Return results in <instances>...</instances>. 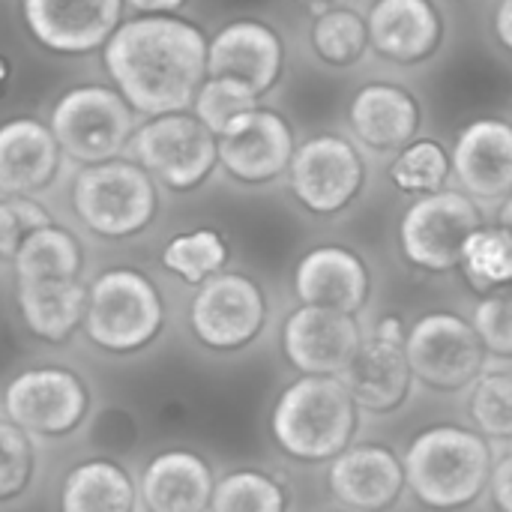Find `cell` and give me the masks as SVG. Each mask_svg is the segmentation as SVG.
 Here are the masks:
<instances>
[{"label": "cell", "mask_w": 512, "mask_h": 512, "mask_svg": "<svg viewBox=\"0 0 512 512\" xmlns=\"http://www.w3.org/2000/svg\"><path fill=\"white\" fill-rule=\"evenodd\" d=\"M210 36L183 15L126 18L105 42L102 69L138 117L189 111L207 78Z\"/></svg>", "instance_id": "obj_1"}, {"label": "cell", "mask_w": 512, "mask_h": 512, "mask_svg": "<svg viewBox=\"0 0 512 512\" xmlns=\"http://www.w3.org/2000/svg\"><path fill=\"white\" fill-rule=\"evenodd\" d=\"M270 426L291 459L327 462L348 450L357 429V405L342 378L306 375L285 387Z\"/></svg>", "instance_id": "obj_2"}, {"label": "cell", "mask_w": 512, "mask_h": 512, "mask_svg": "<svg viewBox=\"0 0 512 512\" xmlns=\"http://www.w3.org/2000/svg\"><path fill=\"white\" fill-rule=\"evenodd\" d=\"M405 483L432 510L474 504L492 477V450L483 435L459 426H435L417 435L405 453Z\"/></svg>", "instance_id": "obj_3"}, {"label": "cell", "mask_w": 512, "mask_h": 512, "mask_svg": "<svg viewBox=\"0 0 512 512\" xmlns=\"http://www.w3.org/2000/svg\"><path fill=\"white\" fill-rule=\"evenodd\" d=\"M75 219L102 240H132L159 216V183L132 159L81 165L69 186Z\"/></svg>", "instance_id": "obj_4"}, {"label": "cell", "mask_w": 512, "mask_h": 512, "mask_svg": "<svg viewBox=\"0 0 512 512\" xmlns=\"http://www.w3.org/2000/svg\"><path fill=\"white\" fill-rule=\"evenodd\" d=\"M165 303L159 285L138 267H108L87 288L84 336L105 354L129 357L159 339Z\"/></svg>", "instance_id": "obj_5"}, {"label": "cell", "mask_w": 512, "mask_h": 512, "mask_svg": "<svg viewBox=\"0 0 512 512\" xmlns=\"http://www.w3.org/2000/svg\"><path fill=\"white\" fill-rule=\"evenodd\" d=\"M48 126L66 159L96 165L129 153L138 114L111 84L84 81L66 87L48 108Z\"/></svg>", "instance_id": "obj_6"}, {"label": "cell", "mask_w": 512, "mask_h": 512, "mask_svg": "<svg viewBox=\"0 0 512 512\" xmlns=\"http://www.w3.org/2000/svg\"><path fill=\"white\" fill-rule=\"evenodd\" d=\"M129 156L162 189L195 192L219 168V138L192 111H171L138 123Z\"/></svg>", "instance_id": "obj_7"}, {"label": "cell", "mask_w": 512, "mask_h": 512, "mask_svg": "<svg viewBox=\"0 0 512 512\" xmlns=\"http://www.w3.org/2000/svg\"><path fill=\"white\" fill-rule=\"evenodd\" d=\"M90 390L69 366H33L18 372L3 390L6 420L27 435L66 438L90 414Z\"/></svg>", "instance_id": "obj_8"}, {"label": "cell", "mask_w": 512, "mask_h": 512, "mask_svg": "<svg viewBox=\"0 0 512 512\" xmlns=\"http://www.w3.org/2000/svg\"><path fill=\"white\" fill-rule=\"evenodd\" d=\"M477 228H483V216L471 195L441 189L420 195L408 207L399 225V240L411 264L432 273H447L462 267L465 243Z\"/></svg>", "instance_id": "obj_9"}, {"label": "cell", "mask_w": 512, "mask_h": 512, "mask_svg": "<svg viewBox=\"0 0 512 512\" xmlns=\"http://www.w3.org/2000/svg\"><path fill=\"white\" fill-rule=\"evenodd\" d=\"M288 183L309 213L333 216L360 195L366 183V162L348 138L321 132L297 144Z\"/></svg>", "instance_id": "obj_10"}, {"label": "cell", "mask_w": 512, "mask_h": 512, "mask_svg": "<svg viewBox=\"0 0 512 512\" xmlns=\"http://www.w3.org/2000/svg\"><path fill=\"white\" fill-rule=\"evenodd\" d=\"M18 15L42 51L87 57L126 21V0H18Z\"/></svg>", "instance_id": "obj_11"}, {"label": "cell", "mask_w": 512, "mask_h": 512, "mask_svg": "<svg viewBox=\"0 0 512 512\" xmlns=\"http://www.w3.org/2000/svg\"><path fill=\"white\" fill-rule=\"evenodd\" d=\"M405 354L411 372L435 390H459L477 381L486 363L474 324L450 312L420 318L405 339Z\"/></svg>", "instance_id": "obj_12"}, {"label": "cell", "mask_w": 512, "mask_h": 512, "mask_svg": "<svg viewBox=\"0 0 512 512\" xmlns=\"http://www.w3.org/2000/svg\"><path fill=\"white\" fill-rule=\"evenodd\" d=\"M267 303L258 282L243 273H216L189 306V327L210 351L246 348L264 327Z\"/></svg>", "instance_id": "obj_13"}, {"label": "cell", "mask_w": 512, "mask_h": 512, "mask_svg": "<svg viewBox=\"0 0 512 512\" xmlns=\"http://www.w3.org/2000/svg\"><path fill=\"white\" fill-rule=\"evenodd\" d=\"M297 141L294 126L276 108L258 105L219 135V168L237 183L264 186L288 174Z\"/></svg>", "instance_id": "obj_14"}, {"label": "cell", "mask_w": 512, "mask_h": 512, "mask_svg": "<svg viewBox=\"0 0 512 512\" xmlns=\"http://www.w3.org/2000/svg\"><path fill=\"white\" fill-rule=\"evenodd\" d=\"M282 69H285L282 33L255 15L231 18L210 36L207 75L237 78L255 96H264L279 84Z\"/></svg>", "instance_id": "obj_15"}, {"label": "cell", "mask_w": 512, "mask_h": 512, "mask_svg": "<svg viewBox=\"0 0 512 512\" xmlns=\"http://www.w3.org/2000/svg\"><path fill=\"white\" fill-rule=\"evenodd\" d=\"M360 342L354 315L324 306H303L291 312L282 330L285 357L303 375L339 378L357 357Z\"/></svg>", "instance_id": "obj_16"}, {"label": "cell", "mask_w": 512, "mask_h": 512, "mask_svg": "<svg viewBox=\"0 0 512 512\" xmlns=\"http://www.w3.org/2000/svg\"><path fill=\"white\" fill-rule=\"evenodd\" d=\"M63 147L45 117L12 114L0 120V195H39L63 171Z\"/></svg>", "instance_id": "obj_17"}, {"label": "cell", "mask_w": 512, "mask_h": 512, "mask_svg": "<svg viewBox=\"0 0 512 512\" xmlns=\"http://www.w3.org/2000/svg\"><path fill=\"white\" fill-rule=\"evenodd\" d=\"M366 27L369 48L399 66L429 60L444 42V12L435 0H375Z\"/></svg>", "instance_id": "obj_18"}, {"label": "cell", "mask_w": 512, "mask_h": 512, "mask_svg": "<svg viewBox=\"0 0 512 512\" xmlns=\"http://www.w3.org/2000/svg\"><path fill=\"white\" fill-rule=\"evenodd\" d=\"M450 162L465 195L483 201L512 195V123L501 117L471 120L459 132Z\"/></svg>", "instance_id": "obj_19"}, {"label": "cell", "mask_w": 512, "mask_h": 512, "mask_svg": "<svg viewBox=\"0 0 512 512\" xmlns=\"http://www.w3.org/2000/svg\"><path fill=\"white\" fill-rule=\"evenodd\" d=\"M423 123L417 96L396 81L363 84L348 105V126L354 138L378 153H399L408 147Z\"/></svg>", "instance_id": "obj_20"}, {"label": "cell", "mask_w": 512, "mask_h": 512, "mask_svg": "<svg viewBox=\"0 0 512 512\" xmlns=\"http://www.w3.org/2000/svg\"><path fill=\"white\" fill-rule=\"evenodd\" d=\"M411 363L405 354V339H387L372 333V339L360 342L357 357L339 375L357 408L384 414L405 402L411 387Z\"/></svg>", "instance_id": "obj_21"}, {"label": "cell", "mask_w": 512, "mask_h": 512, "mask_svg": "<svg viewBox=\"0 0 512 512\" xmlns=\"http://www.w3.org/2000/svg\"><path fill=\"white\" fill-rule=\"evenodd\" d=\"M294 288L303 306H324L354 315L369 294V270L345 246H318L294 270Z\"/></svg>", "instance_id": "obj_22"}, {"label": "cell", "mask_w": 512, "mask_h": 512, "mask_svg": "<svg viewBox=\"0 0 512 512\" xmlns=\"http://www.w3.org/2000/svg\"><path fill=\"white\" fill-rule=\"evenodd\" d=\"M405 468L387 447H354L336 456L330 468L333 495L360 512H384L399 501Z\"/></svg>", "instance_id": "obj_23"}, {"label": "cell", "mask_w": 512, "mask_h": 512, "mask_svg": "<svg viewBox=\"0 0 512 512\" xmlns=\"http://www.w3.org/2000/svg\"><path fill=\"white\" fill-rule=\"evenodd\" d=\"M213 489L210 465L189 450H165L141 474V504L147 512H207Z\"/></svg>", "instance_id": "obj_24"}, {"label": "cell", "mask_w": 512, "mask_h": 512, "mask_svg": "<svg viewBox=\"0 0 512 512\" xmlns=\"http://www.w3.org/2000/svg\"><path fill=\"white\" fill-rule=\"evenodd\" d=\"M15 303L24 327L51 345H63L84 324L87 285L72 282H15Z\"/></svg>", "instance_id": "obj_25"}, {"label": "cell", "mask_w": 512, "mask_h": 512, "mask_svg": "<svg viewBox=\"0 0 512 512\" xmlns=\"http://www.w3.org/2000/svg\"><path fill=\"white\" fill-rule=\"evenodd\" d=\"M132 474L108 456L78 462L60 486V512H135Z\"/></svg>", "instance_id": "obj_26"}, {"label": "cell", "mask_w": 512, "mask_h": 512, "mask_svg": "<svg viewBox=\"0 0 512 512\" xmlns=\"http://www.w3.org/2000/svg\"><path fill=\"white\" fill-rule=\"evenodd\" d=\"M15 282H72L84 270V246L75 231L51 222L33 231L12 258Z\"/></svg>", "instance_id": "obj_27"}, {"label": "cell", "mask_w": 512, "mask_h": 512, "mask_svg": "<svg viewBox=\"0 0 512 512\" xmlns=\"http://www.w3.org/2000/svg\"><path fill=\"white\" fill-rule=\"evenodd\" d=\"M309 45L315 57L333 69L354 66L369 51V27L366 15L351 6H330L324 9L309 30Z\"/></svg>", "instance_id": "obj_28"}, {"label": "cell", "mask_w": 512, "mask_h": 512, "mask_svg": "<svg viewBox=\"0 0 512 512\" xmlns=\"http://www.w3.org/2000/svg\"><path fill=\"white\" fill-rule=\"evenodd\" d=\"M228 264V243L213 228H195L174 234L162 249V267L180 282L201 288Z\"/></svg>", "instance_id": "obj_29"}, {"label": "cell", "mask_w": 512, "mask_h": 512, "mask_svg": "<svg viewBox=\"0 0 512 512\" xmlns=\"http://www.w3.org/2000/svg\"><path fill=\"white\" fill-rule=\"evenodd\" d=\"M450 171H453V162L438 141L414 138L408 147H402L393 156L390 180L396 183V189L408 195H432L444 189Z\"/></svg>", "instance_id": "obj_30"}, {"label": "cell", "mask_w": 512, "mask_h": 512, "mask_svg": "<svg viewBox=\"0 0 512 512\" xmlns=\"http://www.w3.org/2000/svg\"><path fill=\"white\" fill-rule=\"evenodd\" d=\"M465 276L486 291H498L512 285V234L501 225L477 228L462 252Z\"/></svg>", "instance_id": "obj_31"}, {"label": "cell", "mask_w": 512, "mask_h": 512, "mask_svg": "<svg viewBox=\"0 0 512 512\" xmlns=\"http://www.w3.org/2000/svg\"><path fill=\"white\" fill-rule=\"evenodd\" d=\"M258 105H261V96H255L243 81L225 78V75H207L189 111L219 138L237 117H243L246 111Z\"/></svg>", "instance_id": "obj_32"}, {"label": "cell", "mask_w": 512, "mask_h": 512, "mask_svg": "<svg viewBox=\"0 0 512 512\" xmlns=\"http://www.w3.org/2000/svg\"><path fill=\"white\" fill-rule=\"evenodd\" d=\"M213 512H285L288 498L282 486L261 471H234L213 489Z\"/></svg>", "instance_id": "obj_33"}, {"label": "cell", "mask_w": 512, "mask_h": 512, "mask_svg": "<svg viewBox=\"0 0 512 512\" xmlns=\"http://www.w3.org/2000/svg\"><path fill=\"white\" fill-rule=\"evenodd\" d=\"M36 474V447L12 420H0V504L21 498Z\"/></svg>", "instance_id": "obj_34"}, {"label": "cell", "mask_w": 512, "mask_h": 512, "mask_svg": "<svg viewBox=\"0 0 512 512\" xmlns=\"http://www.w3.org/2000/svg\"><path fill=\"white\" fill-rule=\"evenodd\" d=\"M57 222L51 216V210L33 198V195H0V258L12 261L15 252L21 249V243L45 228Z\"/></svg>", "instance_id": "obj_35"}, {"label": "cell", "mask_w": 512, "mask_h": 512, "mask_svg": "<svg viewBox=\"0 0 512 512\" xmlns=\"http://www.w3.org/2000/svg\"><path fill=\"white\" fill-rule=\"evenodd\" d=\"M471 417L489 438H512V375H483L471 393Z\"/></svg>", "instance_id": "obj_36"}, {"label": "cell", "mask_w": 512, "mask_h": 512, "mask_svg": "<svg viewBox=\"0 0 512 512\" xmlns=\"http://www.w3.org/2000/svg\"><path fill=\"white\" fill-rule=\"evenodd\" d=\"M474 330L495 357H512V285L489 291L474 309Z\"/></svg>", "instance_id": "obj_37"}, {"label": "cell", "mask_w": 512, "mask_h": 512, "mask_svg": "<svg viewBox=\"0 0 512 512\" xmlns=\"http://www.w3.org/2000/svg\"><path fill=\"white\" fill-rule=\"evenodd\" d=\"M135 438H138V426L123 408H108L93 423V444L105 453H114V456L129 453L135 447Z\"/></svg>", "instance_id": "obj_38"}, {"label": "cell", "mask_w": 512, "mask_h": 512, "mask_svg": "<svg viewBox=\"0 0 512 512\" xmlns=\"http://www.w3.org/2000/svg\"><path fill=\"white\" fill-rule=\"evenodd\" d=\"M489 489H492V498H495L498 510L512 512V453L510 456H504V459L492 468Z\"/></svg>", "instance_id": "obj_39"}, {"label": "cell", "mask_w": 512, "mask_h": 512, "mask_svg": "<svg viewBox=\"0 0 512 512\" xmlns=\"http://www.w3.org/2000/svg\"><path fill=\"white\" fill-rule=\"evenodd\" d=\"M189 0H126L135 15H177Z\"/></svg>", "instance_id": "obj_40"}, {"label": "cell", "mask_w": 512, "mask_h": 512, "mask_svg": "<svg viewBox=\"0 0 512 512\" xmlns=\"http://www.w3.org/2000/svg\"><path fill=\"white\" fill-rule=\"evenodd\" d=\"M495 36L501 48L512 54V0H501L495 9Z\"/></svg>", "instance_id": "obj_41"}, {"label": "cell", "mask_w": 512, "mask_h": 512, "mask_svg": "<svg viewBox=\"0 0 512 512\" xmlns=\"http://www.w3.org/2000/svg\"><path fill=\"white\" fill-rule=\"evenodd\" d=\"M222 9H228V12H243V15H252V12H261V9H267L273 0H216Z\"/></svg>", "instance_id": "obj_42"}, {"label": "cell", "mask_w": 512, "mask_h": 512, "mask_svg": "<svg viewBox=\"0 0 512 512\" xmlns=\"http://www.w3.org/2000/svg\"><path fill=\"white\" fill-rule=\"evenodd\" d=\"M12 84H15V63H12V57H9V54H3V51H0V102L9 96Z\"/></svg>", "instance_id": "obj_43"}, {"label": "cell", "mask_w": 512, "mask_h": 512, "mask_svg": "<svg viewBox=\"0 0 512 512\" xmlns=\"http://www.w3.org/2000/svg\"><path fill=\"white\" fill-rule=\"evenodd\" d=\"M498 225H501L507 234H512V195L504 198V204H501V210H498Z\"/></svg>", "instance_id": "obj_44"}, {"label": "cell", "mask_w": 512, "mask_h": 512, "mask_svg": "<svg viewBox=\"0 0 512 512\" xmlns=\"http://www.w3.org/2000/svg\"><path fill=\"white\" fill-rule=\"evenodd\" d=\"M306 3H336V0H306Z\"/></svg>", "instance_id": "obj_45"}]
</instances>
